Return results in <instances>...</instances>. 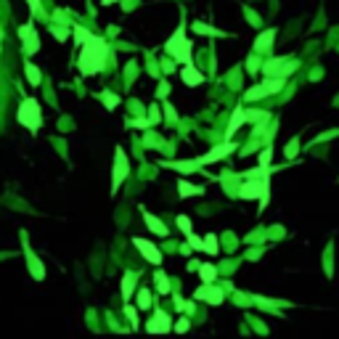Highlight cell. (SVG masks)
Wrapping results in <instances>:
<instances>
[{
  "mask_svg": "<svg viewBox=\"0 0 339 339\" xmlns=\"http://www.w3.org/2000/svg\"><path fill=\"white\" fill-rule=\"evenodd\" d=\"M53 21H56V24H69L72 27L69 14H66V11H53Z\"/></svg>",
  "mask_w": 339,
  "mask_h": 339,
  "instance_id": "cell-38",
  "label": "cell"
},
{
  "mask_svg": "<svg viewBox=\"0 0 339 339\" xmlns=\"http://www.w3.org/2000/svg\"><path fill=\"white\" fill-rule=\"evenodd\" d=\"M170 329H172V321H170V315L165 310H156L154 318L146 324V331H151V334H156V331H159V334H167Z\"/></svg>",
  "mask_w": 339,
  "mask_h": 339,
  "instance_id": "cell-12",
  "label": "cell"
},
{
  "mask_svg": "<svg viewBox=\"0 0 339 339\" xmlns=\"http://www.w3.org/2000/svg\"><path fill=\"white\" fill-rule=\"evenodd\" d=\"M276 35H278V30H276V27H268L265 32H260L257 40H254V50H257V53H268V50L273 48Z\"/></svg>",
  "mask_w": 339,
  "mask_h": 339,
  "instance_id": "cell-16",
  "label": "cell"
},
{
  "mask_svg": "<svg viewBox=\"0 0 339 339\" xmlns=\"http://www.w3.org/2000/svg\"><path fill=\"white\" fill-rule=\"evenodd\" d=\"M204 194V188L201 185H194L188 183V180H178V196L180 199H188V196H201Z\"/></svg>",
  "mask_w": 339,
  "mask_h": 339,
  "instance_id": "cell-19",
  "label": "cell"
},
{
  "mask_svg": "<svg viewBox=\"0 0 339 339\" xmlns=\"http://www.w3.org/2000/svg\"><path fill=\"white\" fill-rule=\"evenodd\" d=\"M167 93H170V85H167V82H162V85H159V90H156V98H167Z\"/></svg>",
  "mask_w": 339,
  "mask_h": 339,
  "instance_id": "cell-45",
  "label": "cell"
},
{
  "mask_svg": "<svg viewBox=\"0 0 339 339\" xmlns=\"http://www.w3.org/2000/svg\"><path fill=\"white\" fill-rule=\"evenodd\" d=\"M130 175V159L125 154V149L117 146L114 149V165H111V196H117L120 185L125 183V178Z\"/></svg>",
  "mask_w": 339,
  "mask_h": 339,
  "instance_id": "cell-5",
  "label": "cell"
},
{
  "mask_svg": "<svg viewBox=\"0 0 339 339\" xmlns=\"http://www.w3.org/2000/svg\"><path fill=\"white\" fill-rule=\"evenodd\" d=\"M199 278H201V284H215L217 281V268L212 262L199 265Z\"/></svg>",
  "mask_w": 339,
  "mask_h": 339,
  "instance_id": "cell-22",
  "label": "cell"
},
{
  "mask_svg": "<svg viewBox=\"0 0 339 339\" xmlns=\"http://www.w3.org/2000/svg\"><path fill=\"white\" fill-rule=\"evenodd\" d=\"M140 212H143V223H146V228H149L151 233H156L159 239H165V236L170 233V231H167V225L162 223L159 217H154V215H151V212H146V210H140Z\"/></svg>",
  "mask_w": 339,
  "mask_h": 339,
  "instance_id": "cell-17",
  "label": "cell"
},
{
  "mask_svg": "<svg viewBox=\"0 0 339 339\" xmlns=\"http://www.w3.org/2000/svg\"><path fill=\"white\" fill-rule=\"evenodd\" d=\"M106 59H109V43H106L104 37L90 35L88 40L80 45V56H77V69H80V75L90 77V75H95V72L104 69Z\"/></svg>",
  "mask_w": 339,
  "mask_h": 339,
  "instance_id": "cell-1",
  "label": "cell"
},
{
  "mask_svg": "<svg viewBox=\"0 0 339 339\" xmlns=\"http://www.w3.org/2000/svg\"><path fill=\"white\" fill-rule=\"evenodd\" d=\"M244 14H247V16H249V24H254V27H260V24H262V21H260V16H257V14H254V11H252V8H244Z\"/></svg>",
  "mask_w": 339,
  "mask_h": 339,
  "instance_id": "cell-43",
  "label": "cell"
},
{
  "mask_svg": "<svg viewBox=\"0 0 339 339\" xmlns=\"http://www.w3.org/2000/svg\"><path fill=\"white\" fill-rule=\"evenodd\" d=\"M191 30H194V32H199V35H212V37H223V35H225V32L215 30V27L204 24V21H194V24H191Z\"/></svg>",
  "mask_w": 339,
  "mask_h": 339,
  "instance_id": "cell-27",
  "label": "cell"
},
{
  "mask_svg": "<svg viewBox=\"0 0 339 339\" xmlns=\"http://www.w3.org/2000/svg\"><path fill=\"white\" fill-rule=\"evenodd\" d=\"M268 233H270V239H281V236H284V228H281V225H273Z\"/></svg>",
  "mask_w": 339,
  "mask_h": 339,
  "instance_id": "cell-44",
  "label": "cell"
},
{
  "mask_svg": "<svg viewBox=\"0 0 339 339\" xmlns=\"http://www.w3.org/2000/svg\"><path fill=\"white\" fill-rule=\"evenodd\" d=\"M21 252H24V262H27V270H30V276H32L35 281H43V278H45V262L37 257L35 252H32L27 231H21Z\"/></svg>",
  "mask_w": 339,
  "mask_h": 339,
  "instance_id": "cell-6",
  "label": "cell"
},
{
  "mask_svg": "<svg viewBox=\"0 0 339 339\" xmlns=\"http://www.w3.org/2000/svg\"><path fill=\"white\" fill-rule=\"evenodd\" d=\"M159 167H167V170H175V172H183V175H188V172H201V159H188V162H159Z\"/></svg>",
  "mask_w": 339,
  "mask_h": 339,
  "instance_id": "cell-15",
  "label": "cell"
},
{
  "mask_svg": "<svg viewBox=\"0 0 339 339\" xmlns=\"http://www.w3.org/2000/svg\"><path fill=\"white\" fill-rule=\"evenodd\" d=\"M233 149H236V143H233V140H225V143L215 146L212 151H207V154L201 156V165L207 167V165H212V162H220V159H225V156H228Z\"/></svg>",
  "mask_w": 339,
  "mask_h": 339,
  "instance_id": "cell-11",
  "label": "cell"
},
{
  "mask_svg": "<svg viewBox=\"0 0 339 339\" xmlns=\"http://www.w3.org/2000/svg\"><path fill=\"white\" fill-rule=\"evenodd\" d=\"M194 299L207 302V305H223L225 289H223V286H217V284H201L199 289L194 292Z\"/></svg>",
  "mask_w": 339,
  "mask_h": 339,
  "instance_id": "cell-8",
  "label": "cell"
},
{
  "mask_svg": "<svg viewBox=\"0 0 339 339\" xmlns=\"http://www.w3.org/2000/svg\"><path fill=\"white\" fill-rule=\"evenodd\" d=\"M201 252L204 254H220V244H217V233H207L204 241H201Z\"/></svg>",
  "mask_w": 339,
  "mask_h": 339,
  "instance_id": "cell-24",
  "label": "cell"
},
{
  "mask_svg": "<svg viewBox=\"0 0 339 339\" xmlns=\"http://www.w3.org/2000/svg\"><path fill=\"white\" fill-rule=\"evenodd\" d=\"M165 53L172 56L175 61H180V64H191L194 61V43L185 37V24L180 21V27L170 35V40L165 43Z\"/></svg>",
  "mask_w": 339,
  "mask_h": 339,
  "instance_id": "cell-2",
  "label": "cell"
},
{
  "mask_svg": "<svg viewBox=\"0 0 339 339\" xmlns=\"http://www.w3.org/2000/svg\"><path fill=\"white\" fill-rule=\"evenodd\" d=\"M19 37H21V43H24V53H27V56H32V53H37V50H40L37 27L32 24V21H27V24L19 27Z\"/></svg>",
  "mask_w": 339,
  "mask_h": 339,
  "instance_id": "cell-9",
  "label": "cell"
},
{
  "mask_svg": "<svg viewBox=\"0 0 339 339\" xmlns=\"http://www.w3.org/2000/svg\"><path fill=\"white\" fill-rule=\"evenodd\" d=\"M50 35H53L59 43H66L72 37V27L69 24H53V21H50Z\"/></svg>",
  "mask_w": 339,
  "mask_h": 339,
  "instance_id": "cell-23",
  "label": "cell"
},
{
  "mask_svg": "<svg viewBox=\"0 0 339 339\" xmlns=\"http://www.w3.org/2000/svg\"><path fill=\"white\" fill-rule=\"evenodd\" d=\"M324 268H326V276L334 273V265H331V244L326 247V260H324Z\"/></svg>",
  "mask_w": 339,
  "mask_h": 339,
  "instance_id": "cell-41",
  "label": "cell"
},
{
  "mask_svg": "<svg viewBox=\"0 0 339 339\" xmlns=\"http://www.w3.org/2000/svg\"><path fill=\"white\" fill-rule=\"evenodd\" d=\"M162 120V114H159V104H154V106H149V122H151V127L156 125V122Z\"/></svg>",
  "mask_w": 339,
  "mask_h": 339,
  "instance_id": "cell-36",
  "label": "cell"
},
{
  "mask_svg": "<svg viewBox=\"0 0 339 339\" xmlns=\"http://www.w3.org/2000/svg\"><path fill=\"white\" fill-rule=\"evenodd\" d=\"M270 159H273V149L265 146V149L260 151V165H270Z\"/></svg>",
  "mask_w": 339,
  "mask_h": 339,
  "instance_id": "cell-39",
  "label": "cell"
},
{
  "mask_svg": "<svg viewBox=\"0 0 339 339\" xmlns=\"http://www.w3.org/2000/svg\"><path fill=\"white\" fill-rule=\"evenodd\" d=\"M130 127H138V130H149L151 122L143 120V117H135V120H130Z\"/></svg>",
  "mask_w": 339,
  "mask_h": 339,
  "instance_id": "cell-40",
  "label": "cell"
},
{
  "mask_svg": "<svg viewBox=\"0 0 339 339\" xmlns=\"http://www.w3.org/2000/svg\"><path fill=\"white\" fill-rule=\"evenodd\" d=\"M90 35H93V32H90V30H85V27H80V24H75V27H72V37H75V43H77V45H82Z\"/></svg>",
  "mask_w": 339,
  "mask_h": 339,
  "instance_id": "cell-30",
  "label": "cell"
},
{
  "mask_svg": "<svg viewBox=\"0 0 339 339\" xmlns=\"http://www.w3.org/2000/svg\"><path fill=\"white\" fill-rule=\"evenodd\" d=\"M104 5H114V3H120V0H101Z\"/></svg>",
  "mask_w": 339,
  "mask_h": 339,
  "instance_id": "cell-49",
  "label": "cell"
},
{
  "mask_svg": "<svg viewBox=\"0 0 339 339\" xmlns=\"http://www.w3.org/2000/svg\"><path fill=\"white\" fill-rule=\"evenodd\" d=\"M24 77H27V82L32 85V88H40V82H43V72L37 69L32 61H27L24 64Z\"/></svg>",
  "mask_w": 339,
  "mask_h": 339,
  "instance_id": "cell-20",
  "label": "cell"
},
{
  "mask_svg": "<svg viewBox=\"0 0 339 339\" xmlns=\"http://www.w3.org/2000/svg\"><path fill=\"white\" fill-rule=\"evenodd\" d=\"M133 247H135L140 254H143V257L149 260L151 265H162V252H159V247H156L154 241L143 239V236H135V239H133Z\"/></svg>",
  "mask_w": 339,
  "mask_h": 339,
  "instance_id": "cell-10",
  "label": "cell"
},
{
  "mask_svg": "<svg viewBox=\"0 0 339 339\" xmlns=\"http://www.w3.org/2000/svg\"><path fill=\"white\" fill-rule=\"evenodd\" d=\"M16 120L21 127H27L32 135H37V130L43 127V106L35 98H24L16 109Z\"/></svg>",
  "mask_w": 339,
  "mask_h": 339,
  "instance_id": "cell-4",
  "label": "cell"
},
{
  "mask_svg": "<svg viewBox=\"0 0 339 339\" xmlns=\"http://www.w3.org/2000/svg\"><path fill=\"white\" fill-rule=\"evenodd\" d=\"M98 101H101V104H104L109 111H114L117 106H120V95H114L111 90H101V93H98Z\"/></svg>",
  "mask_w": 339,
  "mask_h": 339,
  "instance_id": "cell-26",
  "label": "cell"
},
{
  "mask_svg": "<svg viewBox=\"0 0 339 339\" xmlns=\"http://www.w3.org/2000/svg\"><path fill=\"white\" fill-rule=\"evenodd\" d=\"M27 5H30L32 14H40V0H27Z\"/></svg>",
  "mask_w": 339,
  "mask_h": 339,
  "instance_id": "cell-47",
  "label": "cell"
},
{
  "mask_svg": "<svg viewBox=\"0 0 339 339\" xmlns=\"http://www.w3.org/2000/svg\"><path fill=\"white\" fill-rule=\"evenodd\" d=\"M239 196L247 201H260V212H265L270 201V178H244L239 185Z\"/></svg>",
  "mask_w": 339,
  "mask_h": 339,
  "instance_id": "cell-3",
  "label": "cell"
},
{
  "mask_svg": "<svg viewBox=\"0 0 339 339\" xmlns=\"http://www.w3.org/2000/svg\"><path fill=\"white\" fill-rule=\"evenodd\" d=\"M297 59H268L262 61V75L265 77H289L292 72H297Z\"/></svg>",
  "mask_w": 339,
  "mask_h": 339,
  "instance_id": "cell-7",
  "label": "cell"
},
{
  "mask_svg": "<svg viewBox=\"0 0 339 339\" xmlns=\"http://www.w3.org/2000/svg\"><path fill=\"white\" fill-rule=\"evenodd\" d=\"M149 308H151V292L140 289L138 292V310H149Z\"/></svg>",
  "mask_w": 339,
  "mask_h": 339,
  "instance_id": "cell-33",
  "label": "cell"
},
{
  "mask_svg": "<svg viewBox=\"0 0 339 339\" xmlns=\"http://www.w3.org/2000/svg\"><path fill=\"white\" fill-rule=\"evenodd\" d=\"M260 69H262V61H260V53L254 50L249 59H247V72H249V75H257Z\"/></svg>",
  "mask_w": 339,
  "mask_h": 339,
  "instance_id": "cell-31",
  "label": "cell"
},
{
  "mask_svg": "<svg viewBox=\"0 0 339 339\" xmlns=\"http://www.w3.org/2000/svg\"><path fill=\"white\" fill-rule=\"evenodd\" d=\"M135 284H138V276H135V273H125V276H122L120 292H122V299H125V302H130V297H133V292H135Z\"/></svg>",
  "mask_w": 339,
  "mask_h": 339,
  "instance_id": "cell-18",
  "label": "cell"
},
{
  "mask_svg": "<svg viewBox=\"0 0 339 339\" xmlns=\"http://www.w3.org/2000/svg\"><path fill=\"white\" fill-rule=\"evenodd\" d=\"M130 106H133V109L138 111V114H140V111H143V104H138V101H130Z\"/></svg>",
  "mask_w": 339,
  "mask_h": 339,
  "instance_id": "cell-48",
  "label": "cell"
},
{
  "mask_svg": "<svg viewBox=\"0 0 339 339\" xmlns=\"http://www.w3.org/2000/svg\"><path fill=\"white\" fill-rule=\"evenodd\" d=\"M265 95H273V93H270V88H268V82L252 85V88L244 93V101H260V98H265Z\"/></svg>",
  "mask_w": 339,
  "mask_h": 339,
  "instance_id": "cell-21",
  "label": "cell"
},
{
  "mask_svg": "<svg viewBox=\"0 0 339 339\" xmlns=\"http://www.w3.org/2000/svg\"><path fill=\"white\" fill-rule=\"evenodd\" d=\"M244 122H247V109L244 106H236L233 114H231V120H228V127H225V140L233 138V135L244 127Z\"/></svg>",
  "mask_w": 339,
  "mask_h": 339,
  "instance_id": "cell-13",
  "label": "cell"
},
{
  "mask_svg": "<svg viewBox=\"0 0 339 339\" xmlns=\"http://www.w3.org/2000/svg\"><path fill=\"white\" fill-rule=\"evenodd\" d=\"M297 154H299V135H294V138L289 140V146L284 149V156H286V162L297 159Z\"/></svg>",
  "mask_w": 339,
  "mask_h": 339,
  "instance_id": "cell-28",
  "label": "cell"
},
{
  "mask_svg": "<svg viewBox=\"0 0 339 339\" xmlns=\"http://www.w3.org/2000/svg\"><path fill=\"white\" fill-rule=\"evenodd\" d=\"M175 223H178V228H180V233H183V236L194 233V223H191L188 215H178V220H175Z\"/></svg>",
  "mask_w": 339,
  "mask_h": 339,
  "instance_id": "cell-29",
  "label": "cell"
},
{
  "mask_svg": "<svg viewBox=\"0 0 339 339\" xmlns=\"http://www.w3.org/2000/svg\"><path fill=\"white\" fill-rule=\"evenodd\" d=\"M125 315L130 318V326H133V329H138V310H135L133 305H125Z\"/></svg>",
  "mask_w": 339,
  "mask_h": 339,
  "instance_id": "cell-35",
  "label": "cell"
},
{
  "mask_svg": "<svg viewBox=\"0 0 339 339\" xmlns=\"http://www.w3.org/2000/svg\"><path fill=\"white\" fill-rule=\"evenodd\" d=\"M162 109H165V120L167 122H178V111H175V106L170 104V101H162Z\"/></svg>",
  "mask_w": 339,
  "mask_h": 339,
  "instance_id": "cell-34",
  "label": "cell"
},
{
  "mask_svg": "<svg viewBox=\"0 0 339 339\" xmlns=\"http://www.w3.org/2000/svg\"><path fill=\"white\" fill-rule=\"evenodd\" d=\"M337 135H339V130H329V133H321L315 140H329V138H337Z\"/></svg>",
  "mask_w": 339,
  "mask_h": 339,
  "instance_id": "cell-46",
  "label": "cell"
},
{
  "mask_svg": "<svg viewBox=\"0 0 339 339\" xmlns=\"http://www.w3.org/2000/svg\"><path fill=\"white\" fill-rule=\"evenodd\" d=\"M154 289L159 292V294H170V289H172V284H170V278L162 270H156L154 273Z\"/></svg>",
  "mask_w": 339,
  "mask_h": 339,
  "instance_id": "cell-25",
  "label": "cell"
},
{
  "mask_svg": "<svg viewBox=\"0 0 339 339\" xmlns=\"http://www.w3.org/2000/svg\"><path fill=\"white\" fill-rule=\"evenodd\" d=\"M180 80H183V85H188V88H199V85H204V75H201V72L194 66V61H191V64H183Z\"/></svg>",
  "mask_w": 339,
  "mask_h": 339,
  "instance_id": "cell-14",
  "label": "cell"
},
{
  "mask_svg": "<svg viewBox=\"0 0 339 339\" xmlns=\"http://www.w3.org/2000/svg\"><path fill=\"white\" fill-rule=\"evenodd\" d=\"M172 329H175V331H178V334H185V331H188V329H191V324H188V321H185V318H180V321H178V324H172Z\"/></svg>",
  "mask_w": 339,
  "mask_h": 339,
  "instance_id": "cell-42",
  "label": "cell"
},
{
  "mask_svg": "<svg viewBox=\"0 0 339 339\" xmlns=\"http://www.w3.org/2000/svg\"><path fill=\"white\" fill-rule=\"evenodd\" d=\"M268 111H260V109H247V122H265L268 120Z\"/></svg>",
  "mask_w": 339,
  "mask_h": 339,
  "instance_id": "cell-32",
  "label": "cell"
},
{
  "mask_svg": "<svg viewBox=\"0 0 339 339\" xmlns=\"http://www.w3.org/2000/svg\"><path fill=\"white\" fill-rule=\"evenodd\" d=\"M0 50H3V27H0Z\"/></svg>",
  "mask_w": 339,
  "mask_h": 339,
  "instance_id": "cell-50",
  "label": "cell"
},
{
  "mask_svg": "<svg viewBox=\"0 0 339 339\" xmlns=\"http://www.w3.org/2000/svg\"><path fill=\"white\" fill-rule=\"evenodd\" d=\"M185 241H188V247H191V249L201 252V241H204V239H199L196 233H188V236H185Z\"/></svg>",
  "mask_w": 339,
  "mask_h": 339,
  "instance_id": "cell-37",
  "label": "cell"
}]
</instances>
